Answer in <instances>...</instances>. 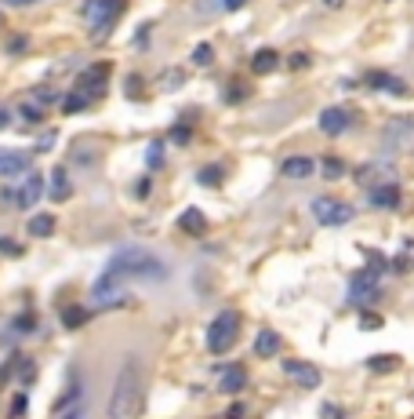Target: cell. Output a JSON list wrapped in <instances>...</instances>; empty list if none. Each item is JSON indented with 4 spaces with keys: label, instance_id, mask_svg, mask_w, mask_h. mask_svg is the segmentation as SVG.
<instances>
[{
    "label": "cell",
    "instance_id": "d4e9b609",
    "mask_svg": "<svg viewBox=\"0 0 414 419\" xmlns=\"http://www.w3.org/2000/svg\"><path fill=\"white\" fill-rule=\"evenodd\" d=\"M342 172H345V164H342L338 157H327V161H323V175H327V179H342Z\"/></svg>",
    "mask_w": 414,
    "mask_h": 419
},
{
    "label": "cell",
    "instance_id": "ffe728a7",
    "mask_svg": "<svg viewBox=\"0 0 414 419\" xmlns=\"http://www.w3.org/2000/svg\"><path fill=\"white\" fill-rule=\"evenodd\" d=\"M276 62H280V55H276L273 48H261V51H254V58H251V70H254V73H269Z\"/></svg>",
    "mask_w": 414,
    "mask_h": 419
},
{
    "label": "cell",
    "instance_id": "44dd1931",
    "mask_svg": "<svg viewBox=\"0 0 414 419\" xmlns=\"http://www.w3.org/2000/svg\"><path fill=\"white\" fill-rule=\"evenodd\" d=\"M30 234L33 237H51L55 234V215H33L30 219Z\"/></svg>",
    "mask_w": 414,
    "mask_h": 419
},
{
    "label": "cell",
    "instance_id": "d6986e66",
    "mask_svg": "<svg viewBox=\"0 0 414 419\" xmlns=\"http://www.w3.org/2000/svg\"><path fill=\"white\" fill-rule=\"evenodd\" d=\"M73 186H70V175H65V168H55L51 172V201H70Z\"/></svg>",
    "mask_w": 414,
    "mask_h": 419
},
{
    "label": "cell",
    "instance_id": "f546056e",
    "mask_svg": "<svg viewBox=\"0 0 414 419\" xmlns=\"http://www.w3.org/2000/svg\"><path fill=\"white\" fill-rule=\"evenodd\" d=\"M157 164H160V146L153 142V146H149V168H157Z\"/></svg>",
    "mask_w": 414,
    "mask_h": 419
},
{
    "label": "cell",
    "instance_id": "f1b7e54d",
    "mask_svg": "<svg viewBox=\"0 0 414 419\" xmlns=\"http://www.w3.org/2000/svg\"><path fill=\"white\" fill-rule=\"evenodd\" d=\"M320 419H342V408H335V405H323V408H320Z\"/></svg>",
    "mask_w": 414,
    "mask_h": 419
},
{
    "label": "cell",
    "instance_id": "2e32d148",
    "mask_svg": "<svg viewBox=\"0 0 414 419\" xmlns=\"http://www.w3.org/2000/svg\"><path fill=\"white\" fill-rule=\"evenodd\" d=\"M244 383H247V372L240 365H229V368H222V375H218V390H222V394L244 390Z\"/></svg>",
    "mask_w": 414,
    "mask_h": 419
},
{
    "label": "cell",
    "instance_id": "4316f807",
    "mask_svg": "<svg viewBox=\"0 0 414 419\" xmlns=\"http://www.w3.org/2000/svg\"><path fill=\"white\" fill-rule=\"evenodd\" d=\"M44 113H48V110H44V106H37L33 99H30V102H22V117H26V120H40Z\"/></svg>",
    "mask_w": 414,
    "mask_h": 419
},
{
    "label": "cell",
    "instance_id": "30bf717a",
    "mask_svg": "<svg viewBox=\"0 0 414 419\" xmlns=\"http://www.w3.org/2000/svg\"><path fill=\"white\" fill-rule=\"evenodd\" d=\"M283 372H287L291 383H298V387H305V390H316V387H320V372H316V365H309V361H283Z\"/></svg>",
    "mask_w": 414,
    "mask_h": 419
},
{
    "label": "cell",
    "instance_id": "1f68e13d",
    "mask_svg": "<svg viewBox=\"0 0 414 419\" xmlns=\"http://www.w3.org/2000/svg\"><path fill=\"white\" fill-rule=\"evenodd\" d=\"M218 179H222V172H218V168H214V172H200V182H207V186L218 182Z\"/></svg>",
    "mask_w": 414,
    "mask_h": 419
},
{
    "label": "cell",
    "instance_id": "4dcf8cb0",
    "mask_svg": "<svg viewBox=\"0 0 414 419\" xmlns=\"http://www.w3.org/2000/svg\"><path fill=\"white\" fill-rule=\"evenodd\" d=\"M4 8H30V4H37V0H0Z\"/></svg>",
    "mask_w": 414,
    "mask_h": 419
},
{
    "label": "cell",
    "instance_id": "e575fe53",
    "mask_svg": "<svg viewBox=\"0 0 414 419\" xmlns=\"http://www.w3.org/2000/svg\"><path fill=\"white\" fill-rule=\"evenodd\" d=\"M0 251H18V244L8 241V237H0Z\"/></svg>",
    "mask_w": 414,
    "mask_h": 419
},
{
    "label": "cell",
    "instance_id": "603a6c76",
    "mask_svg": "<svg viewBox=\"0 0 414 419\" xmlns=\"http://www.w3.org/2000/svg\"><path fill=\"white\" fill-rule=\"evenodd\" d=\"M87 106H91V99H87L84 92H73V95L62 99V113H80V110H87Z\"/></svg>",
    "mask_w": 414,
    "mask_h": 419
},
{
    "label": "cell",
    "instance_id": "8fae6325",
    "mask_svg": "<svg viewBox=\"0 0 414 419\" xmlns=\"http://www.w3.org/2000/svg\"><path fill=\"white\" fill-rule=\"evenodd\" d=\"M349 124H353V113H349L345 106H327L320 113V132L323 135H342Z\"/></svg>",
    "mask_w": 414,
    "mask_h": 419
},
{
    "label": "cell",
    "instance_id": "ba28073f",
    "mask_svg": "<svg viewBox=\"0 0 414 419\" xmlns=\"http://www.w3.org/2000/svg\"><path fill=\"white\" fill-rule=\"evenodd\" d=\"M367 201L375 208H400V186L392 179H382V182H370L367 186Z\"/></svg>",
    "mask_w": 414,
    "mask_h": 419
},
{
    "label": "cell",
    "instance_id": "277c9868",
    "mask_svg": "<svg viewBox=\"0 0 414 419\" xmlns=\"http://www.w3.org/2000/svg\"><path fill=\"white\" fill-rule=\"evenodd\" d=\"M124 8H127V0H84V23L91 26L95 37H102L120 18Z\"/></svg>",
    "mask_w": 414,
    "mask_h": 419
},
{
    "label": "cell",
    "instance_id": "4fadbf2b",
    "mask_svg": "<svg viewBox=\"0 0 414 419\" xmlns=\"http://www.w3.org/2000/svg\"><path fill=\"white\" fill-rule=\"evenodd\" d=\"M316 172V164H313V157H287L280 164V175L283 179H309Z\"/></svg>",
    "mask_w": 414,
    "mask_h": 419
},
{
    "label": "cell",
    "instance_id": "ac0fdd59",
    "mask_svg": "<svg viewBox=\"0 0 414 419\" xmlns=\"http://www.w3.org/2000/svg\"><path fill=\"white\" fill-rule=\"evenodd\" d=\"M276 350H280V335L273 328H261L254 335V354H258V358H273Z\"/></svg>",
    "mask_w": 414,
    "mask_h": 419
},
{
    "label": "cell",
    "instance_id": "6da1fadb",
    "mask_svg": "<svg viewBox=\"0 0 414 419\" xmlns=\"http://www.w3.org/2000/svg\"><path fill=\"white\" fill-rule=\"evenodd\" d=\"M167 277V266L153 256V251L145 248H120L113 259H109V266L98 274L95 281V299L98 303H109L117 299L127 281H164Z\"/></svg>",
    "mask_w": 414,
    "mask_h": 419
},
{
    "label": "cell",
    "instance_id": "7402d4cb",
    "mask_svg": "<svg viewBox=\"0 0 414 419\" xmlns=\"http://www.w3.org/2000/svg\"><path fill=\"white\" fill-rule=\"evenodd\" d=\"M77 401H80V383H77V380H70V387H65V390H62V397L55 401V412H65V408H73Z\"/></svg>",
    "mask_w": 414,
    "mask_h": 419
},
{
    "label": "cell",
    "instance_id": "3957f363",
    "mask_svg": "<svg viewBox=\"0 0 414 419\" xmlns=\"http://www.w3.org/2000/svg\"><path fill=\"white\" fill-rule=\"evenodd\" d=\"M236 332H240V313L236 310L214 313V321L207 325V350L211 354H226L236 343Z\"/></svg>",
    "mask_w": 414,
    "mask_h": 419
},
{
    "label": "cell",
    "instance_id": "484cf974",
    "mask_svg": "<svg viewBox=\"0 0 414 419\" xmlns=\"http://www.w3.org/2000/svg\"><path fill=\"white\" fill-rule=\"evenodd\" d=\"M65 328H77L80 321H87V310H80V306H70V310H65Z\"/></svg>",
    "mask_w": 414,
    "mask_h": 419
},
{
    "label": "cell",
    "instance_id": "8d00e7d4",
    "mask_svg": "<svg viewBox=\"0 0 414 419\" xmlns=\"http://www.w3.org/2000/svg\"><path fill=\"white\" fill-rule=\"evenodd\" d=\"M8 120H11V113H8L4 106H0V128H8Z\"/></svg>",
    "mask_w": 414,
    "mask_h": 419
},
{
    "label": "cell",
    "instance_id": "9a60e30c",
    "mask_svg": "<svg viewBox=\"0 0 414 419\" xmlns=\"http://www.w3.org/2000/svg\"><path fill=\"white\" fill-rule=\"evenodd\" d=\"M367 84L375 92H389V95H407V84L400 77H392V73H367Z\"/></svg>",
    "mask_w": 414,
    "mask_h": 419
},
{
    "label": "cell",
    "instance_id": "74e56055",
    "mask_svg": "<svg viewBox=\"0 0 414 419\" xmlns=\"http://www.w3.org/2000/svg\"><path fill=\"white\" fill-rule=\"evenodd\" d=\"M323 4H327V8H342V0H323Z\"/></svg>",
    "mask_w": 414,
    "mask_h": 419
},
{
    "label": "cell",
    "instance_id": "d6a6232c",
    "mask_svg": "<svg viewBox=\"0 0 414 419\" xmlns=\"http://www.w3.org/2000/svg\"><path fill=\"white\" fill-rule=\"evenodd\" d=\"M62 419H84V412H80V405H73V408H65V412H62Z\"/></svg>",
    "mask_w": 414,
    "mask_h": 419
},
{
    "label": "cell",
    "instance_id": "8992f818",
    "mask_svg": "<svg viewBox=\"0 0 414 419\" xmlns=\"http://www.w3.org/2000/svg\"><path fill=\"white\" fill-rule=\"evenodd\" d=\"M353 204H345V201H335V197H313V219L320 226H345V223H353Z\"/></svg>",
    "mask_w": 414,
    "mask_h": 419
},
{
    "label": "cell",
    "instance_id": "83f0119b",
    "mask_svg": "<svg viewBox=\"0 0 414 419\" xmlns=\"http://www.w3.org/2000/svg\"><path fill=\"white\" fill-rule=\"evenodd\" d=\"M396 365V358H370L367 361V368H392Z\"/></svg>",
    "mask_w": 414,
    "mask_h": 419
},
{
    "label": "cell",
    "instance_id": "e0dca14e",
    "mask_svg": "<svg viewBox=\"0 0 414 419\" xmlns=\"http://www.w3.org/2000/svg\"><path fill=\"white\" fill-rule=\"evenodd\" d=\"M179 226L186 230V234H193V237H200L204 230H207V215L200 212V208H186V212L179 215Z\"/></svg>",
    "mask_w": 414,
    "mask_h": 419
},
{
    "label": "cell",
    "instance_id": "5b68a950",
    "mask_svg": "<svg viewBox=\"0 0 414 419\" xmlns=\"http://www.w3.org/2000/svg\"><path fill=\"white\" fill-rule=\"evenodd\" d=\"M382 263H370L367 270H360V274L353 277V284H349V303L356 306H370L375 299H382V274H378Z\"/></svg>",
    "mask_w": 414,
    "mask_h": 419
},
{
    "label": "cell",
    "instance_id": "5bb4252c",
    "mask_svg": "<svg viewBox=\"0 0 414 419\" xmlns=\"http://www.w3.org/2000/svg\"><path fill=\"white\" fill-rule=\"evenodd\" d=\"M30 168V154L26 150H0V175H18Z\"/></svg>",
    "mask_w": 414,
    "mask_h": 419
},
{
    "label": "cell",
    "instance_id": "9c48e42d",
    "mask_svg": "<svg viewBox=\"0 0 414 419\" xmlns=\"http://www.w3.org/2000/svg\"><path fill=\"white\" fill-rule=\"evenodd\" d=\"M105 77H109V62H95L91 70H84V77H80V88L77 92H84L87 99H98L102 92H105Z\"/></svg>",
    "mask_w": 414,
    "mask_h": 419
},
{
    "label": "cell",
    "instance_id": "52a82bcc",
    "mask_svg": "<svg viewBox=\"0 0 414 419\" xmlns=\"http://www.w3.org/2000/svg\"><path fill=\"white\" fill-rule=\"evenodd\" d=\"M382 139H385L389 150H410V146H414V120L392 117L385 128H382Z\"/></svg>",
    "mask_w": 414,
    "mask_h": 419
},
{
    "label": "cell",
    "instance_id": "7a4b0ae2",
    "mask_svg": "<svg viewBox=\"0 0 414 419\" xmlns=\"http://www.w3.org/2000/svg\"><path fill=\"white\" fill-rule=\"evenodd\" d=\"M138 401H142V361L131 354V358H124L117 380H113L105 415L109 419H131V415L138 412Z\"/></svg>",
    "mask_w": 414,
    "mask_h": 419
},
{
    "label": "cell",
    "instance_id": "7c38bea8",
    "mask_svg": "<svg viewBox=\"0 0 414 419\" xmlns=\"http://www.w3.org/2000/svg\"><path fill=\"white\" fill-rule=\"evenodd\" d=\"M40 197H44V179H40L37 172H30V175H26V182L18 186V194H15V204H18V208H33V204H37Z\"/></svg>",
    "mask_w": 414,
    "mask_h": 419
},
{
    "label": "cell",
    "instance_id": "cb8c5ba5",
    "mask_svg": "<svg viewBox=\"0 0 414 419\" xmlns=\"http://www.w3.org/2000/svg\"><path fill=\"white\" fill-rule=\"evenodd\" d=\"M211 58H214V48L211 44H196L193 48V62H196V66H211Z\"/></svg>",
    "mask_w": 414,
    "mask_h": 419
},
{
    "label": "cell",
    "instance_id": "836d02e7",
    "mask_svg": "<svg viewBox=\"0 0 414 419\" xmlns=\"http://www.w3.org/2000/svg\"><path fill=\"white\" fill-rule=\"evenodd\" d=\"M171 135H174V142H189V128H174Z\"/></svg>",
    "mask_w": 414,
    "mask_h": 419
},
{
    "label": "cell",
    "instance_id": "d590c367",
    "mask_svg": "<svg viewBox=\"0 0 414 419\" xmlns=\"http://www.w3.org/2000/svg\"><path fill=\"white\" fill-rule=\"evenodd\" d=\"M240 4H247V0H222V8H229V11H236Z\"/></svg>",
    "mask_w": 414,
    "mask_h": 419
}]
</instances>
